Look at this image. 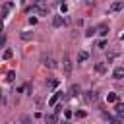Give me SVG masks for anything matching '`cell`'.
<instances>
[{"instance_id":"cell-5","label":"cell","mask_w":124,"mask_h":124,"mask_svg":"<svg viewBox=\"0 0 124 124\" xmlns=\"http://www.w3.org/2000/svg\"><path fill=\"white\" fill-rule=\"evenodd\" d=\"M122 8H124V2H120V0H118V2H112V4H110V12H120Z\"/></svg>"},{"instance_id":"cell-27","label":"cell","mask_w":124,"mask_h":124,"mask_svg":"<svg viewBox=\"0 0 124 124\" xmlns=\"http://www.w3.org/2000/svg\"><path fill=\"white\" fill-rule=\"evenodd\" d=\"M110 124H120V122H118V120H112V118H110Z\"/></svg>"},{"instance_id":"cell-15","label":"cell","mask_w":124,"mask_h":124,"mask_svg":"<svg viewBox=\"0 0 124 124\" xmlns=\"http://www.w3.org/2000/svg\"><path fill=\"white\" fill-rule=\"evenodd\" d=\"M107 101L108 103H116V93H107Z\"/></svg>"},{"instance_id":"cell-17","label":"cell","mask_w":124,"mask_h":124,"mask_svg":"<svg viewBox=\"0 0 124 124\" xmlns=\"http://www.w3.org/2000/svg\"><path fill=\"white\" fill-rule=\"evenodd\" d=\"M14 79H16V72H8V76H6V81H10V83H12Z\"/></svg>"},{"instance_id":"cell-4","label":"cell","mask_w":124,"mask_h":124,"mask_svg":"<svg viewBox=\"0 0 124 124\" xmlns=\"http://www.w3.org/2000/svg\"><path fill=\"white\" fill-rule=\"evenodd\" d=\"M60 95H62V93H60V91H56V93H54V95H52V97L48 99V107H56V103H58Z\"/></svg>"},{"instance_id":"cell-21","label":"cell","mask_w":124,"mask_h":124,"mask_svg":"<svg viewBox=\"0 0 124 124\" xmlns=\"http://www.w3.org/2000/svg\"><path fill=\"white\" fill-rule=\"evenodd\" d=\"M4 45H6V37L0 35V48H4Z\"/></svg>"},{"instance_id":"cell-2","label":"cell","mask_w":124,"mask_h":124,"mask_svg":"<svg viewBox=\"0 0 124 124\" xmlns=\"http://www.w3.org/2000/svg\"><path fill=\"white\" fill-rule=\"evenodd\" d=\"M112 78L114 79H122L124 78V66H116L114 72H112Z\"/></svg>"},{"instance_id":"cell-14","label":"cell","mask_w":124,"mask_h":124,"mask_svg":"<svg viewBox=\"0 0 124 124\" xmlns=\"http://www.w3.org/2000/svg\"><path fill=\"white\" fill-rule=\"evenodd\" d=\"M107 33H108V27H107V25H99V35L107 37Z\"/></svg>"},{"instance_id":"cell-22","label":"cell","mask_w":124,"mask_h":124,"mask_svg":"<svg viewBox=\"0 0 124 124\" xmlns=\"http://www.w3.org/2000/svg\"><path fill=\"white\" fill-rule=\"evenodd\" d=\"M48 85H50V87H56V85H58V79H50Z\"/></svg>"},{"instance_id":"cell-19","label":"cell","mask_w":124,"mask_h":124,"mask_svg":"<svg viewBox=\"0 0 124 124\" xmlns=\"http://www.w3.org/2000/svg\"><path fill=\"white\" fill-rule=\"evenodd\" d=\"M74 116H76V118H85V116H87V112H85V110H78Z\"/></svg>"},{"instance_id":"cell-1","label":"cell","mask_w":124,"mask_h":124,"mask_svg":"<svg viewBox=\"0 0 124 124\" xmlns=\"http://www.w3.org/2000/svg\"><path fill=\"white\" fill-rule=\"evenodd\" d=\"M62 68H64V76H70V74H72V58H70L68 52H66L64 58H62Z\"/></svg>"},{"instance_id":"cell-28","label":"cell","mask_w":124,"mask_h":124,"mask_svg":"<svg viewBox=\"0 0 124 124\" xmlns=\"http://www.w3.org/2000/svg\"><path fill=\"white\" fill-rule=\"evenodd\" d=\"M120 39H122V41H124V33H122V35H120Z\"/></svg>"},{"instance_id":"cell-25","label":"cell","mask_w":124,"mask_h":124,"mask_svg":"<svg viewBox=\"0 0 124 124\" xmlns=\"http://www.w3.org/2000/svg\"><path fill=\"white\" fill-rule=\"evenodd\" d=\"M64 116H66V118H70V116H72V110H68V108H66V110H64Z\"/></svg>"},{"instance_id":"cell-24","label":"cell","mask_w":124,"mask_h":124,"mask_svg":"<svg viewBox=\"0 0 124 124\" xmlns=\"http://www.w3.org/2000/svg\"><path fill=\"white\" fill-rule=\"evenodd\" d=\"M60 110H62V107H60V105H56V107H54V114H58Z\"/></svg>"},{"instance_id":"cell-10","label":"cell","mask_w":124,"mask_h":124,"mask_svg":"<svg viewBox=\"0 0 124 124\" xmlns=\"http://www.w3.org/2000/svg\"><path fill=\"white\" fill-rule=\"evenodd\" d=\"M87 58H89V54H87L85 50H79V52H78V62H85Z\"/></svg>"},{"instance_id":"cell-13","label":"cell","mask_w":124,"mask_h":124,"mask_svg":"<svg viewBox=\"0 0 124 124\" xmlns=\"http://www.w3.org/2000/svg\"><path fill=\"white\" fill-rule=\"evenodd\" d=\"M12 56H14V52H12V48H6V50H4V54H2V58H4V60H10Z\"/></svg>"},{"instance_id":"cell-3","label":"cell","mask_w":124,"mask_h":124,"mask_svg":"<svg viewBox=\"0 0 124 124\" xmlns=\"http://www.w3.org/2000/svg\"><path fill=\"white\" fill-rule=\"evenodd\" d=\"M56 120H58V116H56L54 112H48V114H45V122H46V124H56Z\"/></svg>"},{"instance_id":"cell-7","label":"cell","mask_w":124,"mask_h":124,"mask_svg":"<svg viewBox=\"0 0 124 124\" xmlns=\"http://www.w3.org/2000/svg\"><path fill=\"white\" fill-rule=\"evenodd\" d=\"M43 60H45V64H46L48 68H56V60H52L50 56H43Z\"/></svg>"},{"instance_id":"cell-16","label":"cell","mask_w":124,"mask_h":124,"mask_svg":"<svg viewBox=\"0 0 124 124\" xmlns=\"http://www.w3.org/2000/svg\"><path fill=\"white\" fill-rule=\"evenodd\" d=\"M95 33H97V29H95V27H89V29H85V35H87V37H93Z\"/></svg>"},{"instance_id":"cell-9","label":"cell","mask_w":124,"mask_h":124,"mask_svg":"<svg viewBox=\"0 0 124 124\" xmlns=\"http://www.w3.org/2000/svg\"><path fill=\"white\" fill-rule=\"evenodd\" d=\"M116 114L120 116V118H124V103H116Z\"/></svg>"},{"instance_id":"cell-23","label":"cell","mask_w":124,"mask_h":124,"mask_svg":"<svg viewBox=\"0 0 124 124\" xmlns=\"http://www.w3.org/2000/svg\"><path fill=\"white\" fill-rule=\"evenodd\" d=\"M60 12H68V6L66 4H60Z\"/></svg>"},{"instance_id":"cell-6","label":"cell","mask_w":124,"mask_h":124,"mask_svg":"<svg viewBox=\"0 0 124 124\" xmlns=\"http://www.w3.org/2000/svg\"><path fill=\"white\" fill-rule=\"evenodd\" d=\"M83 99H85V103H91V101L97 99V93H95V91H87V93L83 95Z\"/></svg>"},{"instance_id":"cell-20","label":"cell","mask_w":124,"mask_h":124,"mask_svg":"<svg viewBox=\"0 0 124 124\" xmlns=\"http://www.w3.org/2000/svg\"><path fill=\"white\" fill-rule=\"evenodd\" d=\"M21 122H23V124H33V120H31L29 116H21Z\"/></svg>"},{"instance_id":"cell-26","label":"cell","mask_w":124,"mask_h":124,"mask_svg":"<svg viewBox=\"0 0 124 124\" xmlns=\"http://www.w3.org/2000/svg\"><path fill=\"white\" fill-rule=\"evenodd\" d=\"M0 31H4V21L0 19Z\"/></svg>"},{"instance_id":"cell-12","label":"cell","mask_w":124,"mask_h":124,"mask_svg":"<svg viewBox=\"0 0 124 124\" xmlns=\"http://www.w3.org/2000/svg\"><path fill=\"white\" fill-rule=\"evenodd\" d=\"M19 37H21L23 41H29V39L33 37V31H21V33H19Z\"/></svg>"},{"instance_id":"cell-29","label":"cell","mask_w":124,"mask_h":124,"mask_svg":"<svg viewBox=\"0 0 124 124\" xmlns=\"http://www.w3.org/2000/svg\"><path fill=\"white\" fill-rule=\"evenodd\" d=\"M0 101H2V91H0Z\"/></svg>"},{"instance_id":"cell-18","label":"cell","mask_w":124,"mask_h":124,"mask_svg":"<svg viewBox=\"0 0 124 124\" xmlns=\"http://www.w3.org/2000/svg\"><path fill=\"white\" fill-rule=\"evenodd\" d=\"M78 93H79V87L78 85H72L70 87V95H78Z\"/></svg>"},{"instance_id":"cell-8","label":"cell","mask_w":124,"mask_h":124,"mask_svg":"<svg viewBox=\"0 0 124 124\" xmlns=\"http://www.w3.org/2000/svg\"><path fill=\"white\" fill-rule=\"evenodd\" d=\"M95 70H97L99 74H105V72H107V64H105V62H97V64H95Z\"/></svg>"},{"instance_id":"cell-11","label":"cell","mask_w":124,"mask_h":124,"mask_svg":"<svg viewBox=\"0 0 124 124\" xmlns=\"http://www.w3.org/2000/svg\"><path fill=\"white\" fill-rule=\"evenodd\" d=\"M62 23H64V19H62L60 16H54V17H52V25H54V27H60Z\"/></svg>"}]
</instances>
